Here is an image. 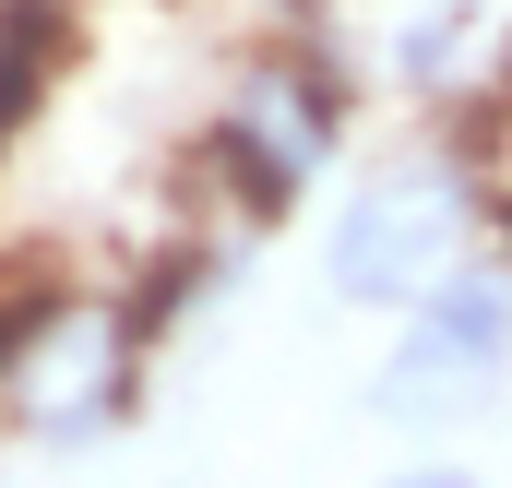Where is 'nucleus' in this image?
<instances>
[{
  "label": "nucleus",
  "mask_w": 512,
  "mask_h": 488,
  "mask_svg": "<svg viewBox=\"0 0 512 488\" xmlns=\"http://www.w3.org/2000/svg\"><path fill=\"white\" fill-rule=\"evenodd\" d=\"M465 227H477L465 143H417V155H382V167H370V191H346L322 274H334V298H358V310H417V298L453 274Z\"/></svg>",
  "instance_id": "obj_1"
},
{
  "label": "nucleus",
  "mask_w": 512,
  "mask_h": 488,
  "mask_svg": "<svg viewBox=\"0 0 512 488\" xmlns=\"http://www.w3.org/2000/svg\"><path fill=\"white\" fill-rule=\"evenodd\" d=\"M501 358H512V250L501 262H453L405 310V358L382 369V405H429L441 381H489Z\"/></svg>",
  "instance_id": "obj_2"
},
{
  "label": "nucleus",
  "mask_w": 512,
  "mask_h": 488,
  "mask_svg": "<svg viewBox=\"0 0 512 488\" xmlns=\"http://www.w3.org/2000/svg\"><path fill=\"white\" fill-rule=\"evenodd\" d=\"M239 120H251L298 179H322V155H334V131H346V72H322V60H251V72H239Z\"/></svg>",
  "instance_id": "obj_3"
},
{
  "label": "nucleus",
  "mask_w": 512,
  "mask_h": 488,
  "mask_svg": "<svg viewBox=\"0 0 512 488\" xmlns=\"http://www.w3.org/2000/svg\"><path fill=\"white\" fill-rule=\"evenodd\" d=\"M191 167H203V179H215V203H227V215H251V227H274V215L298 203V167H286V155H274L239 108L191 131Z\"/></svg>",
  "instance_id": "obj_4"
},
{
  "label": "nucleus",
  "mask_w": 512,
  "mask_h": 488,
  "mask_svg": "<svg viewBox=\"0 0 512 488\" xmlns=\"http://www.w3.org/2000/svg\"><path fill=\"white\" fill-rule=\"evenodd\" d=\"M72 310H84V298H72L48 262H0V393L36 369V346H60V334H72Z\"/></svg>",
  "instance_id": "obj_5"
},
{
  "label": "nucleus",
  "mask_w": 512,
  "mask_h": 488,
  "mask_svg": "<svg viewBox=\"0 0 512 488\" xmlns=\"http://www.w3.org/2000/svg\"><path fill=\"white\" fill-rule=\"evenodd\" d=\"M203 286H215V250H203V239H167V250H155V262L120 286V310H108V322H120L131 346H155V334H167V322H179Z\"/></svg>",
  "instance_id": "obj_6"
},
{
  "label": "nucleus",
  "mask_w": 512,
  "mask_h": 488,
  "mask_svg": "<svg viewBox=\"0 0 512 488\" xmlns=\"http://www.w3.org/2000/svg\"><path fill=\"white\" fill-rule=\"evenodd\" d=\"M72 36H84V12H72V0H0V48H12V60L60 72V60H72Z\"/></svg>",
  "instance_id": "obj_7"
},
{
  "label": "nucleus",
  "mask_w": 512,
  "mask_h": 488,
  "mask_svg": "<svg viewBox=\"0 0 512 488\" xmlns=\"http://www.w3.org/2000/svg\"><path fill=\"white\" fill-rule=\"evenodd\" d=\"M489 215H501V250H512V191H489Z\"/></svg>",
  "instance_id": "obj_8"
},
{
  "label": "nucleus",
  "mask_w": 512,
  "mask_h": 488,
  "mask_svg": "<svg viewBox=\"0 0 512 488\" xmlns=\"http://www.w3.org/2000/svg\"><path fill=\"white\" fill-rule=\"evenodd\" d=\"M298 12H322V0H298Z\"/></svg>",
  "instance_id": "obj_9"
}]
</instances>
